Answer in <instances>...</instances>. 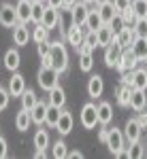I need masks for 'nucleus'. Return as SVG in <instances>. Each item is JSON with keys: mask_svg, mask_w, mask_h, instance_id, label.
<instances>
[{"mask_svg": "<svg viewBox=\"0 0 147 159\" xmlns=\"http://www.w3.org/2000/svg\"><path fill=\"white\" fill-rule=\"evenodd\" d=\"M49 55H51V66H53L58 72H64V70L68 68V51H66V47H64L62 43H51Z\"/></svg>", "mask_w": 147, "mask_h": 159, "instance_id": "1", "label": "nucleus"}, {"mask_svg": "<svg viewBox=\"0 0 147 159\" xmlns=\"http://www.w3.org/2000/svg\"><path fill=\"white\" fill-rule=\"evenodd\" d=\"M58 76H60V72H58L56 68H51V66H41L37 81L45 91H49V89H53V87L58 85Z\"/></svg>", "mask_w": 147, "mask_h": 159, "instance_id": "2", "label": "nucleus"}, {"mask_svg": "<svg viewBox=\"0 0 147 159\" xmlns=\"http://www.w3.org/2000/svg\"><path fill=\"white\" fill-rule=\"evenodd\" d=\"M107 147L115 157H126V151H124V132L113 127L109 129V138H107Z\"/></svg>", "mask_w": 147, "mask_h": 159, "instance_id": "3", "label": "nucleus"}, {"mask_svg": "<svg viewBox=\"0 0 147 159\" xmlns=\"http://www.w3.org/2000/svg\"><path fill=\"white\" fill-rule=\"evenodd\" d=\"M139 57L135 55V51L130 49V47H126V49H122V55H120V61H117V70L120 72H124V70H135L136 64H139Z\"/></svg>", "mask_w": 147, "mask_h": 159, "instance_id": "4", "label": "nucleus"}, {"mask_svg": "<svg viewBox=\"0 0 147 159\" xmlns=\"http://www.w3.org/2000/svg\"><path fill=\"white\" fill-rule=\"evenodd\" d=\"M19 21V17H17V9L11 7V4H0V24L4 25V28H15Z\"/></svg>", "mask_w": 147, "mask_h": 159, "instance_id": "5", "label": "nucleus"}, {"mask_svg": "<svg viewBox=\"0 0 147 159\" xmlns=\"http://www.w3.org/2000/svg\"><path fill=\"white\" fill-rule=\"evenodd\" d=\"M87 13H90V9H87V2H75L73 7H71V19H73V25H86V19H87Z\"/></svg>", "mask_w": 147, "mask_h": 159, "instance_id": "6", "label": "nucleus"}, {"mask_svg": "<svg viewBox=\"0 0 147 159\" xmlns=\"http://www.w3.org/2000/svg\"><path fill=\"white\" fill-rule=\"evenodd\" d=\"M98 123V112H96V104H86L83 108H81V125L86 127V129H92V127H96Z\"/></svg>", "mask_w": 147, "mask_h": 159, "instance_id": "7", "label": "nucleus"}, {"mask_svg": "<svg viewBox=\"0 0 147 159\" xmlns=\"http://www.w3.org/2000/svg\"><path fill=\"white\" fill-rule=\"evenodd\" d=\"M115 36H117V34H115ZM115 36H113V40H111L109 47H105V64H107L109 68H115L117 61H120V55H122V47L117 45Z\"/></svg>", "mask_w": 147, "mask_h": 159, "instance_id": "8", "label": "nucleus"}, {"mask_svg": "<svg viewBox=\"0 0 147 159\" xmlns=\"http://www.w3.org/2000/svg\"><path fill=\"white\" fill-rule=\"evenodd\" d=\"M141 132H143V127H141L139 119H128L126 129H124V138H126L128 142H135V140L141 138Z\"/></svg>", "mask_w": 147, "mask_h": 159, "instance_id": "9", "label": "nucleus"}, {"mask_svg": "<svg viewBox=\"0 0 147 159\" xmlns=\"http://www.w3.org/2000/svg\"><path fill=\"white\" fill-rule=\"evenodd\" d=\"M15 9H17L19 24H28V21H32V0H19Z\"/></svg>", "mask_w": 147, "mask_h": 159, "instance_id": "10", "label": "nucleus"}, {"mask_svg": "<svg viewBox=\"0 0 147 159\" xmlns=\"http://www.w3.org/2000/svg\"><path fill=\"white\" fill-rule=\"evenodd\" d=\"M102 91H105V81H102V76L94 74V76L90 79V83H87V96L96 100V98L102 96Z\"/></svg>", "mask_w": 147, "mask_h": 159, "instance_id": "11", "label": "nucleus"}, {"mask_svg": "<svg viewBox=\"0 0 147 159\" xmlns=\"http://www.w3.org/2000/svg\"><path fill=\"white\" fill-rule=\"evenodd\" d=\"M9 91H11L13 98H22V93L26 91V81L22 74H13L11 81H9Z\"/></svg>", "mask_w": 147, "mask_h": 159, "instance_id": "12", "label": "nucleus"}, {"mask_svg": "<svg viewBox=\"0 0 147 159\" xmlns=\"http://www.w3.org/2000/svg\"><path fill=\"white\" fill-rule=\"evenodd\" d=\"M115 40H117V45H120L122 49L130 47V45H132V43L136 40V32H135V28H124L122 32H117Z\"/></svg>", "mask_w": 147, "mask_h": 159, "instance_id": "13", "label": "nucleus"}, {"mask_svg": "<svg viewBox=\"0 0 147 159\" xmlns=\"http://www.w3.org/2000/svg\"><path fill=\"white\" fill-rule=\"evenodd\" d=\"M96 32H98V47H109L111 40H113V36H115L113 28H111L109 24H102Z\"/></svg>", "mask_w": 147, "mask_h": 159, "instance_id": "14", "label": "nucleus"}, {"mask_svg": "<svg viewBox=\"0 0 147 159\" xmlns=\"http://www.w3.org/2000/svg\"><path fill=\"white\" fill-rule=\"evenodd\" d=\"M145 104H147L145 89H132V93H130V108L132 110H143Z\"/></svg>", "mask_w": 147, "mask_h": 159, "instance_id": "15", "label": "nucleus"}, {"mask_svg": "<svg viewBox=\"0 0 147 159\" xmlns=\"http://www.w3.org/2000/svg\"><path fill=\"white\" fill-rule=\"evenodd\" d=\"M60 9H53V7H45V15H43V25L45 28H56V25L60 24Z\"/></svg>", "mask_w": 147, "mask_h": 159, "instance_id": "16", "label": "nucleus"}, {"mask_svg": "<svg viewBox=\"0 0 147 159\" xmlns=\"http://www.w3.org/2000/svg\"><path fill=\"white\" fill-rule=\"evenodd\" d=\"M96 112H98V123H100V125L111 123V119H113V110H111L109 102H100V104L96 106Z\"/></svg>", "mask_w": 147, "mask_h": 159, "instance_id": "17", "label": "nucleus"}, {"mask_svg": "<svg viewBox=\"0 0 147 159\" xmlns=\"http://www.w3.org/2000/svg\"><path fill=\"white\" fill-rule=\"evenodd\" d=\"M56 129H58L62 136L71 134V129H73V115H71V112H66V110H62L60 121H58V125H56Z\"/></svg>", "mask_w": 147, "mask_h": 159, "instance_id": "18", "label": "nucleus"}, {"mask_svg": "<svg viewBox=\"0 0 147 159\" xmlns=\"http://www.w3.org/2000/svg\"><path fill=\"white\" fill-rule=\"evenodd\" d=\"M98 13H100V19H102V24H111V19L117 15L115 11V7H113V2H102V4H98Z\"/></svg>", "mask_w": 147, "mask_h": 159, "instance_id": "19", "label": "nucleus"}, {"mask_svg": "<svg viewBox=\"0 0 147 159\" xmlns=\"http://www.w3.org/2000/svg\"><path fill=\"white\" fill-rule=\"evenodd\" d=\"M19 64H22V57H19V51L17 49H9L4 53V68H9V70H17L19 68Z\"/></svg>", "mask_w": 147, "mask_h": 159, "instance_id": "20", "label": "nucleus"}, {"mask_svg": "<svg viewBox=\"0 0 147 159\" xmlns=\"http://www.w3.org/2000/svg\"><path fill=\"white\" fill-rule=\"evenodd\" d=\"M28 38H30V34H28V28L24 24H17L13 28V40H15V45L24 47V45H28Z\"/></svg>", "mask_w": 147, "mask_h": 159, "instance_id": "21", "label": "nucleus"}, {"mask_svg": "<svg viewBox=\"0 0 147 159\" xmlns=\"http://www.w3.org/2000/svg\"><path fill=\"white\" fill-rule=\"evenodd\" d=\"M66 38H68V43H71L73 47H79V45L83 43V38H86V32H83L79 25H73V28H68Z\"/></svg>", "mask_w": 147, "mask_h": 159, "instance_id": "22", "label": "nucleus"}, {"mask_svg": "<svg viewBox=\"0 0 147 159\" xmlns=\"http://www.w3.org/2000/svg\"><path fill=\"white\" fill-rule=\"evenodd\" d=\"M64 102H66V93H64V89L60 85H56L53 89H49V104H53V106H64Z\"/></svg>", "mask_w": 147, "mask_h": 159, "instance_id": "23", "label": "nucleus"}, {"mask_svg": "<svg viewBox=\"0 0 147 159\" xmlns=\"http://www.w3.org/2000/svg\"><path fill=\"white\" fill-rule=\"evenodd\" d=\"M30 123H32V115H30V110L22 108L17 112V117H15V125H17V129L19 132H26L28 127H30Z\"/></svg>", "mask_w": 147, "mask_h": 159, "instance_id": "24", "label": "nucleus"}, {"mask_svg": "<svg viewBox=\"0 0 147 159\" xmlns=\"http://www.w3.org/2000/svg\"><path fill=\"white\" fill-rule=\"evenodd\" d=\"M30 115H32V123L43 125L45 123V115H47V104L45 102H37V106L30 110Z\"/></svg>", "mask_w": 147, "mask_h": 159, "instance_id": "25", "label": "nucleus"}, {"mask_svg": "<svg viewBox=\"0 0 147 159\" xmlns=\"http://www.w3.org/2000/svg\"><path fill=\"white\" fill-rule=\"evenodd\" d=\"M60 115H62L60 106H53V104H47V115H45V125H49V127H56V125H58V121H60Z\"/></svg>", "mask_w": 147, "mask_h": 159, "instance_id": "26", "label": "nucleus"}, {"mask_svg": "<svg viewBox=\"0 0 147 159\" xmlns=\"http://www.w3.org/2000/svg\"><path fill=\"white\" fill-rule=\"evenodd\" d=\"M132 87L135 89H147V70H132Z\"/></svg>", "mask_w": 147, "mask_h": 159, "instance_id": "27", "label": "nucleus"}, {"mask_svg": "<svg viewBox=\"0 0 147 159\" xmlns=\"http://www.w3.org/2000/svg\"><path fill=\"white\" fill-rule=\"evenodd\" d=\"M37 102H38V98H37V93H34L32 89H26L24 93H22V108L32 110L37 106Z\"/></svg>", "mask_w": 147, "mask_h": 159, "instance_id": "28", "label": "nucleus"}, {"mask_svg": "<svg viewBox=\"0 0 147 159\" xmlns=\"http://www.w3.org/2000/svg\"><path fill=\"white\" fill-rule=\"evenodd\" d=\"M132 85H124L117 89V102H120V106H130V93H132Z\"/></svg>", "mask_w": 147, "mask_h": 159, "instance_id": "29", "label": "nucleus"}, {"mask_svg": "<svg viewBox=\"0 0 147 159\" xmlns=\"http://www.w3.org/2000/svg\"><path fill=\"white\" fill-rule=\"evenodd\" d=\"M130 49L135 51V55L139 57V60H145V57H147V40L136 36V40L130 45Z\"/></svg>", "mask_w": 147, "mask_h": 159, "instance_id": "30", "label": "nucleus"}, {"mask_svg": "<svg viewBox=\"0 0 147 159\" xmlns=\"http://www.w3.org/2000/svg\"><path fill=\"white\" fill-rule=\"evenodd\" d=\"M45 2L41 0H32V21L34 24H43V15H45Z\"/></svg>", "mask_w": 147, "mask_h": 159, "instance_id": "31", "label": "nucleus"}, {"mask_svg": "<svg viewBox=\"0 0 147 159\" xmlns=\"http://www.w3.org/2000/svg\"><path fill=\"white\" fill-rule=\"evenodd\" d=\"M102 25V19H100V13H98V7L94 11L87 13V19H86V28L87 30H98Z\"/></svg>", "mask_w": 147, "mask_h": 159, "instance_id": "32", "label": "nucleus"}, {"mask_svg": "<svg viewBox=\"0 0 147 159\" xmlns=\"http://www.w3.org/2000/svg\"><path fill=\"white\" fill-rule=\"evenodd\" d=\"M126 157H130V159H141V157H145V148H143V144H141L139 140L130 142V147H128V151H126Z\"/></svg>", "mask_w": 147, "mask_h": 159, "instance_id": "33", "label": "nucleus"}, {"mask_svg": "<svg viewBox=\"0 0 147 159\" xmlns=\"http://www.w3.org/2000/svg\"><path fill=\"white\" fill-rule=\"evenodd\" d=\"M32 38H34V43H43V40H49V28H45L43 24H37L34 28V32H32Z\"/></svg>", "mask_w": 147, "mask_h": 159, "instance_id": "34", "label": "nucleus"}, {"mask_svg": "<svg viewBox=\"0 0 147 159\" xmlns=\"http://www.w3.org/2000/svg\"><path fill=\"white\" fill-rule=\"evenodd\" d=\"M122 19H124V25H126V28H135V24H136V19H139V17H136L132 4H130V7L122 13Z\"/></svg>", "mask_w": 147, "mask_h": 159, "instance_id": "35", "label": "nucleus"}, {"mask_svg": "<svg viewBox=\"0 0 147 159\" xmlns=\"http://www.w3.org/2000/svg\"><path fill=\"white\" fill-rule=\"evenodd\" d=\"M34 147L43 148V151L49 147V134L45 132V129H38L37 134H34Z\"/></svg>", "mask_w": 147, "mask_h": 159, "instance_id": "36", "label": "nucleus"}, {"mask_svg": "<svg viewBox=\"0 0 147 159\" xmlns=\"http://www.w3.org/2000/svg\"><path fill=\"white\" fill-rule=\"evenodd\" d=\"M92 66H94V57H92V53H79V68H81L83 72H90Z\"/></svg>", "mask_w": 147, "mask_h": 159, "instance_id": "37", "label": "nucleus"}, {"mask_svg": "<svg viewBox=\"0 0 147 159\" xmlns=\"http://www.w3.org/2000/svg\"><path fill=\"white\" fill-rule=\"evenodd\" d=\"M132 9H135L139 19H147V0H135L132 2Z\"/></svg>", "mask_w": 147, "mask_h": 159, "instance_id": "38", "label": "nucleus"}, {"mask_svg": "<svg viewBox=\"0 0 147 159\" xmlns=\"http://www.w3.org/2000/svg\"><path fill=\"white\" fill-rule=\"evenodd\" d=\"M53 157H56V159H64V157H68V151H66V144H64L62 140H58V142L53 144Z\"/></svg>", "mask_w": 147, "mask_h": 159, "instance_id": "39", "label": "nucleus"}, {"mask_svg": "<svg viewBox=\"0 0 147 159\" xmlns=\"http://www.w3.org/2000/svg\"><path fill=\"white\" fill-rule=\"evenodd\" d=\"M83 43H87L92 49H96V47H98V32H96V30H87Z\"/></svg>", "mask_w": 147, "mask_h": 159, "instance_id": "40", "label": "nucleus"}, {"mask_svg": "<svg viewBox=\"0 0 147 159\" xmlns=\"http://www.w3.org/2000/svg\"><path fill=\"white\" fill-rule=\"evenodd\" d=\"M135 32H136V36H139V38H145L147 36V19H136Z\"/></svg>", "mask_w": 147, "mask_h": 159, "instance_id": "41", "label": "nucleus"}, {"mask_svg": "<svg viewBox=\"0 0 147 159\" xmlns=\"http://www.w3.org/2000/svg\"><path fill=\"white\" fill-rule=\"evenodd\" d=\"M11 91L9 89H4V87H0V110H4L9 106V100H11Z\"/></svg>", "mask_w": 147, "mask_h": 159, "instance_id": "42", "label": "nucleus"}, {"mask_svg": "<svg viewBox=\"0 0 147 159\" xmlns=\"http://www.w3.org/2000/svg\"><path fill=\"white\" fill-rule=\"evenodd\" d=\"M111 28H113V32H115V34H117V32H122L124 28H126V25H124V19H122V15H120V13H117V15H115V17H113V19H111Z\"/></svg>", "mask_w": 147, "mask_h": 159, "instance_id": "43", "label": "nucleus"}, {"mask_svg": "<svg viewBox=\"0 0 147 159\" xmlns=\"http://www.w3.org/2000/svg\"><path fill=\"white\" fill-rule=\"evenodd\" d=\"M111 2H113V7H115V11L120 13V15H122V13L126 11V9H128L130 4H132L130 0H111Z\"/></svg>", "mask_w": 147, "mask_h": 159, "instance_id": "44", "label": "nucleus"}, {"mask_svg": "<svg viewBox=\"0 0 147 159\" xmlns=\"http://www.w3.org/2000/svg\"><path fill=\"white\" fill-rule=\"evenodd\" d=\"M49 51H51V43H49V40H43V43H38V55H41V57H45Z\"/></svg>", "mask_w": 147, "mask_h": 159, "instance_id": "45", "label": "nucleus"}, {"mask_svg": "<svg viewBox=\"0 0 147 159\" xmlns=\"http://www.w3.org/2000/svg\"><path fill=\"white\" fill-rule=\"evenodd\" d=\"M122 83L124 85H132V70H124L122 72Z\"/></svg>", "mask_w": 147, "mask_h": 159, "instance_id": "46", "label": "nucleus"}, {"mask_svg": "<svg viewBox=\"0 0 147 159\" xmlns=\"http://www.w3.org/2000/svg\"><path fill=\"white\" fill-rule=\"evenodd\" d=\"M47 7H53V9H64V0H47Z\"/></svg>", "mask_w": 147, "mask_h": 159, "instance_id": "47", "label": "nucleus"}, {"mask_svg": "<svg viewBox=\"0 0 147 159\" xmlns=\"http://www.w3.org/2000/svg\"><path fill=\"white\" fill-rule=\"evenodd\" d=\"M107 138H109V129H105V127H102V129H100V132H98V140H100V142H105V144H107Z\"/></svg>", "mask_w": 147, "mask_h": 159, "instance_id": "48", "label": "nucleus"}, {"mask_svg": "<svg viewBox=\"0 0 147 159\" xmlns=\"http://www.w3.org/2000/svg\"><path fill=\"white\" fill-rule=\"evenodd\" d=\"M7 157V140L4 138H0V159Z\"/></svg>", "mask_w": 147, "mask_h": 159, "instance_id": "49", "label": "nucleus"}, {"mask_svg": "<svg viewBox=\"0 0 147 159\" xmlns=\"http://www.w3.org/2000/svg\"><path fill=\"white\" fill-rule=\"evenodd\" d=\"M139 123H141V127H143V129L147 127V112H141V117H139Z\"/></svg>", "mask_w": 147, "mask_h": 159, "instance_id": "50", "label": "nucleus"}, {"mask_svg": "<svg viewBox=\"0 0 147 159\" xmlns=\"http://www.w3.org/2000/svg\"><path fill=\"white\" fill-rule=\"evenodd\" d=\"M68 157H73V159L79 157V159H81V157H83V153H81V151H73V153H68Z\"/></svg>", "mask_w": 147, "mask_h": 159, "instance_id": "51", "label": "nucleus"}, {"mask_svg": "<svg viewBox=\"0 0 147 159\" xmlns=\"http://www.w3.org/2000/svg\"><path fill=\"white\" fill-rule=\"evenodd\" d=\"M75 2H77V0H64V9H71Z\"/></svg>", "mask_w": 147, "mask_h": 159, "instance_id": "52", "label": "nucleus"}, {"mask_svg": "<svg viewBox=\"0 0 147 159\" xmlns=\"http://www.w3.org/2000/svg\"><path fill=\"white\" fill-rule=\"evenodd\" d=\"M83 2H87V4H90V2H94V4H96V0H83Z\"/></svg>", "mask_w": 147, "mask_h": 159, "instance_id": "53", "label": "nucleus"}, {"mask_svg": "<svg viewBox=\"0 0 147 159\" xmlns=\"http://www.w3.org/2000/svg\"><path fill=\"white\" fill-rule=\"evenodd\" d=\"M41 2H45V4H47V0H41Z\"/></svg>", "mask_w": 147, "mask_h": 159, "instance_id": "54", "label": "nucleus"}, {"mask_svg": "<svg viewBox=\"0 0 147 159\" xmlns=\"http://www.w3.org/2000/svg\"><path fill=\"white\" fill-rule=\"evenodd\" d=\"M130 2H135V0H130Z\"/></svg>", "mask_w": 147, "mask_h": 159, "instance_id": "55", "label": "nucleus"}, {"mask_svg": "<svg viewBox=\"0 0 147 159\" xmlns=\"http://www.w3.org/2000/svg\"><path fill=\"white\" fill-rule=\"evenodd\" d=\"M145 132H147V127H145Z\"/></svg>", "mask_w": 147, "mask_h": 159, "instance_id": "56", "label": "nucleus"}, {"mask_svg": "<svg viewBox=\"0 0 147 159\" xmlns=\"http://www.w3.org/2000/svg\"><path fill=\"white\" fill-rule=\"evenodd\" d=\"M145 40H147V36H145Z\"/></svg>", "mask_w": 147, "mask_h": 159, "instance_id": "57", "label": "nucleus"}]
</instances>
